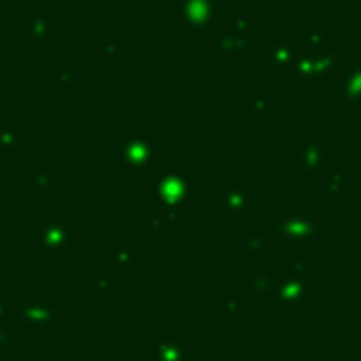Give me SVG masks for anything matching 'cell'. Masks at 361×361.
Masks as SVG:
<instances>
[{
    "label": "cell",
    "mask_w": 361,
    "mask_h": 361,
    "mask_svg": "<svg viewBox=\"0 0 361 361\" xmlns=\"http://www.w3.org/2000/svg\"><path fill=\"white\" fill-rule=\"evenodd\" d=\"M53 28V19L51 15H45V13H34V15L26 22V34L32 38H43L51 32Z\"/></svg>",
    "instance_id": "1"
}]
</instances>
